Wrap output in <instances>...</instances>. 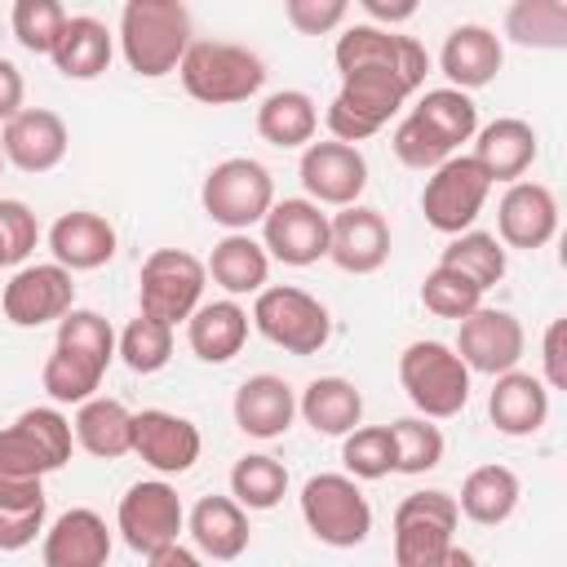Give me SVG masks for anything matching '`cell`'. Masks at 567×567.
<instances>
[{
  "label": "cell",
  "mask_w": 567,
  "mask_h": 567,
  "mask_svg": "<svg viewBox=\"0 0 567 567\" xmlns=\"http://www.w3.org/2000/svg\"><path fill=\"white\" fill-rule=\"evenodd\" d=\"M421 306L430 310V315H439V319H465V315H474L478 306H483V292L465 279V275H456V270H447V266H434L425 279H421Z\"/></svg>",
  "instance_id": "cell-46"
},
{
  "label": "cell",
  "mask_w": 567,
  "mask_h": 567,
  "mask_svg": "<svg viewBox=\"0 0 567 567\" xmlns=\"http://www.w3.org/2000/svg\"><path fill=\"white\" fill-rule=\"evenodd\" d=\"M328 257L346 275H372L390 261V221L368 208L350 204L328 217Z\"/></svg>",
  "instance_id": "cell-19"
},
{
  "label": "cell",
  "mask_w": 567,
  "mask_h": 567,
  "mask_svg": "<svg viewBox=\"0 0 567 567\" xmlns=\"http://www.w3.org/2000/svg\"><path fill=\"white\" fill-rule=\"evenodd\" d=\"M390 146H394V155H399V164H408V168H416V173H434L443 159H452V151L408 111L403 120H399V128H394V137H390Z\"/></svg>",
  "instance_id": "cell-47"
},
{
  "label": "cell",
  "mask_w": 567,
  "mask_h": 567,
  "mask_svg": "<svg viewBox=\"0 0 567 567\" xmlns=\"http://www.w3.org/2000/svg\"><path fill=\"white\" fill-rule=\"evenodd\" d=\"M341 465L346 474L359 483H372V478H385L394 474V439H390V425H359L341 439Z\"/></svg>",
  "instance_id": "cell-44"
},
{
  "label": "cell",
  "mask_w": 567,
  "mask_h": 567,
  "mask_svg": "<svg viewBox=\"0 0 567 567\" xmlns=\"http://www.w3.org/2000/svg\"><path fill=\"white\" fill-rule=\"evenodd\" d=\"M66 18H71V13H66L58 0H18L13 13H9L13 40H18L27 53H35V58H49V53H53V44H58Z\"/></svg>",
  "instance_id": "cell-45"
},
{
  "label": "cell",
  "mask_w": 567,
  "mask_h": 567,
  "mask_svg": "<svg viewBox=\"0 0 567 567\" xmlns=\"http://www.w3.org/2000/svg\"><path fill=\"white\" fill-rule=\"evenodd\" d=\"M363 13H368V22H372V27L394 31L399 22L416 18V0H363Z\"/></svg>",
  "instance_id": "cell-53"
},
{
  "label": "cell",
  "mask_w": 567,
  "mask_h": 567,
  "mask_svg": "<svg viewBox=\"0 0 567 567\" xmlns=\"http://www.w3.org/2000/svg\"><path fill=\"white\" fill-rule=\"evenodd\" d=\"M536 155H540L536 128L527 120H514V115L483 124L474 133V151H470V159L492 177V186L496 182H509V186L523 182V173L536 164Z\"/></svg>",
  "instance_id": "cell-24"
},
{
  "label": "cell",
  "mask_w": 567,
  "mask_h": 567,
  "mask_svg": "<svg viewBox=\"0 0 567 567\" xmlns=\"http://www.w3.org/2000/svg\"><path fill=\"white\" fill-rule=\"evenodd\" d=\"M248 310L235 301V297H221V301H199L195 315L186 319V341H190V354L199 363H230L244 341H248Z\"/></svg>",
  "instance_id": "cell-27"
},
{
  "label": "cell",
  "mask_w": 567,
  "mask_h": 567,
  "mask_svg": "<svg viewBox=\"0 0 567 567\" xmlns=\"http://www.w3.org/2000/svg\"><path fill=\"white\" fill-rule=\"evenodd\" d=\"M518 496H523L518 474L509 465H496L492 461V465H478V470L465 474L461 496H456V509L470 523H478V527H501L518 509Z\"/></svg>",
  "instance_id": "cell-35"
},
{
  "label": "cell",
  "mask_w": 567,
  "mask_h": 567,
  "mask_svg": "<svg viewBox=\"0 0 567 567\" xmlns=\"http://www.w3.org/2000/svg\"><path fill=\"white\" fill-rule=\"evenodd\" d=\"M44 514H49V501H35V505H0V549L4 554L27 549L44 532Z\"/></svg>",
  "instance_id": "cell-50"
},
{
  "label": "cell",
  "mask_w": 567,
  "mask_h": 567,
  "mask_svg": "<svg viewBox=\"0 0 567 567\" xmlns=\"http://www.w3.org/2000/svg\"><path fill=\"white\" fill-rule=\"evenodd\" d=\"M190 49V9L182 0H128L120 9V53L133 75L159 80Z\"/></svg>",
  "instance_id": "cell-1"
},
{
  "label": "cell",
  "mask_w": 567,
  "mask_h": 567,
  "mask_svg": "<svg viewBox=\"0 0 567 567\" xmlns=\"http://www.w3.org/2000/svg\"><path fill=\"white\" fill-rule=\"evenodd\" d=\"M133 456H142L155 474H186L199 452H204V439H199V425L177 416V412H164V408H142L133 412Z\"/></svg>",
  "instance_id": "cell-18"
},
{
  "label": "cell",
  "mask_w": 567,
  "mask_h": 567,
  "mask_svg": "<svg viewBox=\"0 0 567 567\" xmlns=\"http://www.w3.org/2000/svg\"><path fill=\"white\" fill-rule=\"evenodd\" d=\"M301 518L328 549H354L372 532V505L350 474H310L301 487Z\"/></svg>",
  "instance_id": "cell-8"
},
{
  "label": "cell",
  "mask_w": 567,
  "mask_h": 567,
  "mask_svg": "<svg viewBox=\"0 0 567 567\" xmlns=\"http://www.w3.org/2000/svg\"><path fill=\"white\" fill-rule=\"evenodd\" d=\"M199 204L208 221L226 226V235H248V226H257L275 204V177L261 159L230 155L208 168L199 186Z\"/></svg>",
  "instance_id": "cell-3"
},
{
  "label": "cell",
  "mask_w": 567,
  "mask_h": 567,
  "mask_svg": "<svg viewBox=\"0 0 567 567\" xmlns=\"http://www.w3.org/2000/svg\"><path fill=\"white\" fill-rule=\"evenodd\" d=\"M456 496L447 492H408L394 509V567H439L456 545Z\"/></svg>",
  "instance_id": "cell-9"
},
{
  "label": "cell",
  "mask_w": 567,
  "mask_h": 567,
  "mask_svg": "<svg viewBox=\"0 0 567 567\" xmlns=\"http://www.w3.org/2000/svg\"><path fill=\"white\" fill-rule=\"evenodd\" d=\"M0 310L13 328H44L75 310V279L58 261L18 266L0 292Z\"/></svg>",
  "instance_id": "cell-14"
},
{
  "label": "cell",
  "mask_w": 567,
  "mask_h": 567,
  "mask_svg": "<svg viewBox=\"0 0 567 567\" xmlns=\"http://www.w3.org/2000/svg\"><path fill=\"white\" fill-rule=\"evenodd\" d=\"M439 567H478V558H474L470 549H461V545H452V549H447V558H443Z\"/></svg>",
  "instance_id": "cell-55"
},
{
  "label": "cell",
  "mask_w": 567,
  "mask_h": 567,
  "mask_svg": "<svg viewBox=\"0 0 567 567\" xmlns=\"http://www.w3.org/2000/svg\"><path fill=\"white\" fill-rule=\"evenodd\" d=\"M284 18L301 35H328V31H337L350 18V4L346 0H288Z\"/></svg>",
  "instance_id": "cell-49"
},
{
  "label": "cell",
  "mask_w": 567,
  "mask_h": 567,
  "mask_svg": "<svg viewBox=\"0 0 567 567\" xmlns=\"http://www.w3.org/2000/svg\"><path fill=\"white\" fill-rule=\"evenodd\" d=\"M487 416L509 439L536 434L545 425V416H549V390H545V381L536 372H518V368L505 372V377H496V385L487 394Z\"/></svg>",
  "instance_id": "cell-28"
},
{
  "label": "cell",
  "mask_w": 567,
  "mask_h": 567,
  "mask_svg": "<svg viewBox=\"0 0 567 567\" xmlns=\"http://www.w3.org/2000/svg\"><path fill=\"white\" fill-rule=\"evenodd\" d=\"M66 146H71V133H66V120L49 106H22L4 133H0V155L4 164L22 168V173H49L66 159Z\"/></svg>",
  "instance_id": "cell-20"
},
{
  "label": "cell",
  "mask_w": 567,
  "mask_h": 567,
  "mask_svg": "<svg viewBox=\"0 0 567 567\" xmlns=\"http://www.w3.org/2000/svg\"><path fill=\"white\" fill-rule=\"evenodd\" d=\"M558 235V199L545 182H514L496 204V239L505 248H545Z\"/></svg>",
  "instance_id": "cell-21"
},
{
  "label": "cell",
  "mask_w": 567,
  "mask_h": 567,
  "mask_svg": "<svg viewBox=\"0 0 567 567\" xmlns=\"http://www.w3.org/2000/svg\"><path fill=\"white\" fill-rule=\"evenodd\" d=\"M204 270L213 275V284L226 297H257L270 279V257L252 235H221L213 244Z\"/></svg>",
  "instance_id": "cell-31"
},
{
  "label": "cell",
  "mask_w": 567,
  "mask_h": 567,
  "mask_svg": "<svg viewBox=\"0 0 567 567\" xmlns=\"http://www.w3.org/2000/svg\"><path fill=\"white\" fill-rule=\"evenodd\" d=\"M71 421L58 408H27L0 430V478L44 483V474L71 461Z\"/></svg>",
  "instance_id": "cell-4"
},
{
  "label": "cell",
  "mask_w": 567,
  "mask_h": 567,
  "mask_svg": "<svg viewBox=\"0 0 567 567\" xmlns=\"http://www.w3.org/2000/svg\"><path fill=\"white\" fill-rule=\"evenodd\" d=\"M35 239H40L35 213L22 199H0V270L22 266L35 248Z\"/></svg>",
  "instance_id": "cell-48"
},
{
  "label": "cell",
  "mask_w": 567,
  "mask_h": 567,
  "mask_svg": "<svg viewBox=\"0 0 567 567\" xmlns=\"http://www.w3.org/2000/svg\"><path fill=\"white\" fill-rule=\"evenodd\" d=\"M71 434H75V443H80L89 456H102V461L128 456V447H133V412H128L120 399L93 394L89 403L75 408Z\"/></svg>",
  "instance_id": "cell-34"
},
{
  "label": "cell",
  "mask_w": 567,
  "mask_h": 567,
  "mask_svg": "<svg viewBox=\"0 0 567 567\" xmlns=\"http://www.w3.org/2000/svg\"><path fill=\"white\" fill-rule=\"evenodd\" d=\"M509 40L527 49H563L567 44V4L563 0H518L505 9Z\"/></svg>",
  "instance_id": "cell-39"
},
{
  "label": "cell",
  "mask_w": 567,
  "mask_h": 567,
  "mask_svg": "<svg viewBox=\"0 0 567 567\" xmlns=\"http://www.w3.org/2000/svg\"><path fill=\"white\" fill-rule=\"evenodd\" d=\"M261 248L284 266H315L328 257V213L310 199H275L261 217Z\"/></svg>",
  "instance_id": "cell-17"
},
{
  "label": "cell",
  "mask_w": 567,
  "mask_h": 567,
  "mask_svg": "<svg viewBox=\"0 0 567 567\" xmlns=\"http://www.w3.org/2000/svg\"><path fill=\"white\" fill-rule=\"evenodd\" d=\"M408 97H412V89L399 75H385V71H346L341 75V89H337V97L328 102V115H323L332 142L354 146L363 137L381 133L399 115V106Z\"/></svg>",
  "instance_id": "cell-7"
},
{
  "label": "cell",
  "mask_w": 567,
  "mask_h": 567,
  "mask_svg": "<svg viewBox=\"0 0 567 567\" xmlns=\"http://www.w3.org/2000/svg\"><path fill=\"white\" fill-rule=\"evenodd\" d=\"M332 62L337 71H385V75H399L412 93L425 84V71H430V53L421 40L412 35H399V31H385V27H372V22H354L337 35V49H332Z\"/></svg>",
  "instance_id": "cell-11"
},
{
  "label": "cell",
  "mask_w": 567,
  "mask_h": 567,
  "mask_svg": "<svg viewBox=\"0 0 567 567\" xmlns=\"http://www.w3.org/2000/svg\"><path fill=\"white\" fill-rule=\"evenodd\" d=\"M230 412H235V425L248 439H279L297 416V394H292V385L284 377L257 372L235 390Z\"/></svg>",
  "instance_id": "cell-26"
},
{
  "label": "cell",
  "mask_w": 567,
  "mask_h": 567,
  "mask_svg": "<svg viewBox=\"0 0 567 567\" xmlns=\"http://www.w3.org/2000/svg\"><path fill=\"white\" fill-rule=\"evenodd\" d=\"M399 381L425 421H447L470 403V368L443 341H412L399 354Z\"/></svg>",
  "instance_id": "cell-5"
},
{
  "label": "cell",
  "mask_w": 567,
  "mask_h": 567,
  "mask_svg": "<svg viewBox=\"0 0 567 567\" xmlns=\"http://www.w3.org/2000/svg\"><path fill=\"white\" fill-rule=\"evenodd\" d=\"M102 377H106V368H97V363H89V359H80L71 350H62V346H53L49 359H44V368H40L44 394L53 403H75V408L97 394Z\"/></svg>",
  "instance_id": "cell-40"
},
{
  "label": "cell",
  "mask_w": 567,
  "mask_h": 567,
  "mask_svg": "<svg viewBox=\"0 0 567 567\" xmlns=\"http://www.w3.org/2000/svg\"><path fill=\"white\" fill-rule=\"evenodd\" d=\"M563 341H567V323L554 319L545 328V346H540V363H545V390H567V359H563Z\"/></svg>",
  "instance_id": "cell-51"
},
{
  "label": "cell",
  "mask_w": 567,
  "mask_h": 567,
  "mask_svg": "<svg viewBox=\"0 0 567 567\" xmlns=\"http://www.w3.org/2000/svg\"><path fill=\"white\" fill-rule=\"evenodd\" d=\"M297 416L315 430V434H328V439H346L350 430H359L363 421V394L354 381L346 377H315L301 399H297Z\"/></svg>",
  "instance_id": "cell-30"
},
{
  "label": "cell",
  "mask_w": 567,
  "mask_h": 567,
  "mask_svg": "<svg viewBox=\"0 0 567 567\" xmlns=\"http://www.w3.org/2000/svg\"><path fill=\"white\" fill-rule=\"evenodd\" d=\"M204 284H208V270L195 252L186 248H155L146 261H142V275H137V315L146 319H159L168 328L186 323L204 297Z\"/></svg>",
  "instance_id": "cell-10"
},
{
  "label": "cell",
  "mask_w": 567,
  "mask_h": 567,
  "mask_svg": "<svg viewBox=\"0 0 567 567\" xmlns=\"http://www.w3.org/2000/svg\"><path fill=\"white\" fill-rule=\"evenodd\" d=\"M315 128H319V106L301 89L266 93L257 106V133H261V142H270L279 151H297V146L306 151L315 142Z\"/></svg>",
  "instance_id": "cell-33"
},
{
  "label": "cell",
  "mask_w": 567,
  "mask_h": 567,
  "mask_svg": "<svg viewBox=\"0 0 567 567\" xmlns=\"http://www.w3.org/2000/svg\"><path fill=\"white\" fill-rule=\"evenodd\" d=\"M182 89L204 102V106H235L261 93L266 84V62L261 53L230 44V40H190L182 66Z\"/></svg>",
  "instance_id": "cell-2"
},
{
  "label": "cell",
  "mask_w": 567,
  "mask_h": 567,
  "mask_svg": "<svg viewBox=\"0 0 567 567\" xmlns=\"http://www.w3.org/2000/svg\"><path fill=\"white\" fill-rule=\"evenodd\" d=\"M394 439V474H425L443 461V430L425 416H399L390 425Z\"/></svg>",
  "instance_id": "cell-42"
},
{
  "label": "cell",
  "mask_w": 567,
  "mask_h": 567,
  "mask_svg": "<svg viewBox=\"0 0 567 567\" xmlns=\"http://www.w3.org/2000/svg\"><path fill=\"white\" fill-rule=\"evenodd\" d=\"M111 53H115V40H111L106 22H97L89 13H75V18H66L49 58L66 80H97L111 66Z\"/></svg>",
  "instance_id": "cell-32"
},
{
  "label": "cell",
  "mask_w": 567,
  "mask_h": 567,
  "mask_svg": "<svg viewBox=\"0 0 567 567\" xmlns=\"http://www.w3.org/2000/svg\"><path fill=\"white\" fill-rule=\"evenodd\" d=\"M53 346H62V350H71V354H80V359H89V363H97V368H111V359H115V328L97 315V310H66L62 319H58V341Z\"/></svg>",
  "instance_id": "cell-43"
},
{
  "label": "cell",
  "mask_w": 567,
  "mask_h": 567,
  "mask_svg": "<svg viewBox=\"0 0 567 567\" xmlns=\"http://www.w3.org/2000/svg\"><path fill=\"white\" fill-rule=\"evenodd\" d=\"M111 558V532L97 509H66L44 527L40 563L44 567H106Z\"/></svg>",
  "instance_id": "cell-22"
},
{
  "label": "cell",
  "mask_w": 567,
  "mask_h": 567,
  "mask_svg": "<svg viewBox=\"0 0 567 567\" xmlns=\"http://www.w3.org/2000/svg\"><path fill=\"white\" fill-rule=\"evenodd\" d=\"M288 492V470L270 452H248L230 470V501L239 509H275Z\"/></svg>",
  "instance_id": "cell-38"
},
{
  "label": "cell",
  "mask_w": 567,
  "mask_h": 567,
  "mask_svg": "<svg viewBox=\"0 0 567 567\" xmlns=\"http://www.w3.org/2000/svg\"><path fill=\"white\" fill-rule=\"evenodd\" d=\"M248 319H252V328H257L270 346L288 350V354H297V359L319 354V350L328 346V337H332V315H328V306H323L319 297H310L306 288H292V284H270V288H261Z\"/></svg>",
  "instance_id": "cell-6"
},
{
  "label": "cell",
  "mask_w": 567,
  "mask_h": 567,
  "mask_svg": "<svg viewBox=\"0 0 567 567\" xmlns=\"http://www.w3.org/2000/svg\"><path fill=\"white\" fill-rule=\"evenodd\" d=\"M115 354L124 359L128 372L151 377V372H159V368L173 359V328L159 323V319L137 315V319L115 337Z\"/></svg>",
  "instance_id": "cell-41"
},
{
  "label": "cell",
  "mask_w": 567,
  "mask_h": 567,
  "mask_svg": "<svg viewBox=\"0 0 567 567\" xmlns=\"http://www.w3.org/2000/svg\"><path fill=\"white\" fill-rule=\"evenodd\" d=\"M146 567H204V563H199V554H195V549H186V545H168V549L151 554V558H146Z\"/></svg>",
  "instance_id": "cell-54"
},
{
  "label": "cell",
  "mask_w": 567,
  "mask_h": 567,
  "mask_svg": "<svg viewBox=\"0 0 567 567\" xmlns=\"http://www.w3.org/2000/svg\"><path fill=\"white\" fill-rule=\"evenodd\" d=\"M0 173H4V155H0Z\"/></svg>",
  "instance_id": "cell-56"
},
{
  "label": "cell",
  "mask_w": 567,
  "mask_h": 567,
  "mask_svg": "<svg viewBox=\"0 0 567 567\" xmlns=\"http://www.w3.org/2000/svg\"><path fill=\"white\" fill-rule=\"evenodd\" d=\"M115 527L124 536V545L133 554H159L168 545H182L177 536L186 532V509H182V496L173 483L164 478H142L133 483L124 496H120V509H115Z\"/></svg>",
  "instance_id": "cell-12"
},
{
  "label": "cell",
  "mask_w": 567,
  "mask_h": 567,
  "mask_svg": "<svg viewBox=\"0 0 567 567\" xmlns=\"http://www.w3.org/2000/svg\"><path fill=\"white\" fill-rule=\"evenodd\" d=\"M501 62H505L501 35L492 27H483V22L452 27L447 40H443V49H439V66L452 80V89H461V93H474V89L492 84L496 71H501Z\"/></svg>",
  "instance_id": "cell-23"
},
{
  "label": "cell",
  "mask_w": 567,
  "mask_h": 567,
  "mask_svg": "<svg viewBox=\"0 0 567 567\" xmlns=\"http://www.w3.org/2000/svg\"><path fill=\"white\" fill-rule=\"evenodd\" d=\"M297 177L306 186V199L310 204H328V208H350L359 204L363 186H368V159L359 146H346V142H310L301 151V164H297Z\"/></svg>",
  "instance_id": "cell-16"
},
{
  "label": "cell",
  "mask_w": 567,
  "mask_h": 567,
  "mask_svg": "<svg viewBox=\"0 0 567 567\" xmlns=\"http://www.w3.org/2000/svg\"><path fill=\"white\" fill-rule=\"evenodd\" d=\"M115 226L93 208H71L49 226V252L62 270H97L115 257Z\"/></svg>",
  "instance_id": "cell-25"
},
{
  "label": "cell",
  "mask_w": 567,
  "mask_h": 567,
  "mask_svg": "<svg viewBox=\"0 0 567 567\" xmlns=\"http://www.w3.org/2000/svg\"><path fill=\"white\" fill-rule=\"evenodd\" d=\"M523 346H527V332H523V323H518L509 310L478 306L474 315L461 319L452 350H456V359L470 368V377H474V372H483V377H505V372L518 368Z\"/></svg>",
  "instance_id": "cell-15"
},
{
  "label": "cell",
  "mask_w": 567,
  "mask_h": 567,
  "mask_svg": "<svg viewBox=\"0 0 567 567\" xmlns=\"http://www.w3.org/2000/svg\"><path fill=\"white\" fill-rule=\"evenodd\" d=\"M487 195H492V177L470 155H452L425 177L421 213L439 235H461V230H474Z\"/></svg>",
  "instance_id": "cell-13"
},
{
  "label": "cell",
  "mask_w": 567,
  "mask_h": 567,
  "mask_svg": "<svg viewBox=\"0 0 567 567\" xmlns=\"http://www.w3.org/2000/svg\"><path fill=\"white\" fill-rule=\"evenodd\" d=\"M412 115L456 155L461 151V142H474V133H478V106H474V97L470 93H461V89H430V93H421V102L412 106Z\"/></svg>",
  "instance_id": "cell-36"
},
{
  "label": "cell",
  "mask_w": 567,
  "mask_h": 567,
  "mask_svg": "<svg viewBox=\"0 0 567 567\" xmlns=\"http://www.w3.org/2000/svg\"><path fill=\"white\" fill-rule=\"evenodd\" d=\"M186 532L195 549L213 563H235L248 549V509H239L230 496H199L186 514Z\"/></svg>",
  "instance_id": "cell-29"
},
{
  "label": "cell",
  "mask_w": 567,
  "mask_h": 567,
  "mask_svg": "<svg viewBox=\"0 0 567 567\" xmlns=\"http://www.w3.org/2000/svg\"><path fill=\"white\" fill-rule=\"evenodd\" d=\"M22 97H27L22 71H18L9 58H0V124H9V120L22 111Z\"/></svg>",
  "instance_id": "cell-52"
},
{
  "label": "cell",
  "mask_w": 567,
  "mask_h": 567,
  "mask_svg": "<svg viewBox=\"0 0 567 567\" xmlns=\"http://www.w3.org/2000/svg\"><path fill=\"white\" fill-rule=\"evenodd\" d=\"M439 266L465 275L478 292H487V288H496L505 279V266L509 261H505V244L496 235H487V230H461V235L447 239Z\"/></svg>",
  "instance_id": "cell-37"
}]
</instances>
